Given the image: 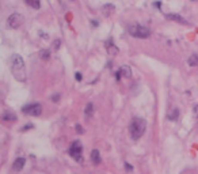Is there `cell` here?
<instances>
[{"instance_id":"cell-1","label":"cell","mask_w":198,"mask_h":174,"mask_svg":"<svg viewBox=\"0 0 198 174\" xmlns=\"http://www.w3.org/2000/svg\"><path fill=\"white\" fill-rule=\"evenodd\" d=\"M11 72L18 82H24V80H26V67H24V61H23V59L16 53L11 56Z\"/></svg>"},{"instance_id":"cell-2","label":"cell","mask_w":198,"mask_h":174,"mask_svg":"<svg viewBox=\"0 0 198 174\" xmlns=\"http://www.w3.org/2000/svg\"><path fill=\"white\" fill-rule=\"evenodd\" d=\"M145 129H147V121L140 117H134L129 125V132L133 140H139L145 133Z\"/></svg>"},{"instance_id":"cell-3","label":"cell","mask_w":198,"mask_h":174,"mask_svg":"<svg viewBox=\"0 0 198 174\" xmlns=\"http://www.w3.org/2000/svg\"><path fill=\"white\" fill-rule=\"evenodd\" d=\"M128 33L132 37H136V38H148L151 36V30L148 29L147 26H141V25H132V26H129Z\"/></svg>"},{"instance_id":"cell-4","label":"cell","mask_w":198,"mask_h":174,"mask_svg":"<svg viewBox=\"0 0 198 174\" xmlns=\"http://www.w3.org/2000/svg\"><path fill=\"white\" fill-rule=\"evenodd\" d=\"M82 151H83V147H82L80 142L79 140H75V142L71 144V147H69V155H71L76 162L83 163L84 159H83V156H82Z\"/></svg>"},{"instance_id":"cell-5","label":"cell","mask_w":198,"mask_h":174,"mask_svg":"<svg viewBox=\"0 0 198 174\" xmlns=\"http://www.w3.org/2000/svg\"><path fill=\"white\" fill-rule=\"evenodd\" d=\"M22 112H23L24 114L37 117V116H41L42 106H41V103H37V102L36 103H30V105H27V106H24L23 109H22Z\"/></svg>"},{"instance_id":"cell-6","label":"cell","mask_w":198,"mask_h":174,"mask_svg":"<svg viewBox=\"0 0 198 174\" xmlns=\"http://www.w3.org/2000/svg\"><path fill=\"white\" fill-rule=\"evenodd\" d=\"M7 23H8V27H11V29H18L23 23V16L21 14H18V12H14V14H11L8 16Z\"/></svg>"},{"instance_id":"cell-7","label":"cell","mask_w":198,"mask_h":174,"mask_svg":"<svg viewBox=\"0 0 198 174\" xmlns=\"http://www.w3.org/2000/svg\"><path fill=\"white\" fill-rule=\"evenodd\" d=\"M166 18L170 19V21L178 22V23H180V25H189V22H187L183 16H180V15H178V14H167Z\"/></svg>"},{"instance_id":"cell-8","label":"cell","mask_w":198,"mask_h":174,"mask_svg":"<svg viewBox=\"0 0 198 174\" xmlns=\"http://www.w3.org/2000/svg\"><path fill=\"white\" fill-rule=\"evenodd\" d=\"M24 163H26V159L24 158H16L12 163V170L15 171H21L22 169L24 167Z\"/></svg>"},{"instance_id":"cell-9","label":"cell","mask_w":198,"mask_h":174,"mask_svg":"<svg viewBox=\"0 0 198 174\" xmlns=\"http://www.w3.org/2000/svg\"><path fill=\"white\" fill-rule=\"evenodd\" d=\"M106 49H107V52H109V55H117V53H118V48L113 44L111 38L106 41Z\"/></svg>"},{"instance_id":"cell-10","label":"cell","mask_w":198,"mask_h":174,"mask_svg":"<svg viewBox=\"0 0 198 174\" xmlns=\"http://www.w3.org/2000/svg\"><path fill=\"white\" fill-rule=\"evenodd\" d=\"M167 117H168V120H171V121H178L179 120V109H176V108L170 109Z\"/></svg>"},{"instance_id":"cell-11","label":"cell","mask_w":198,"mask_h":174,"mask_svg":"<svg viewBox=\"0 0 198 174\" xmlns=\"http://www.w3.org/2000/svg\"><path fill=\"white\" fill-rule=\"evenodd\" d=\"M1 118H3L4 121H16V114H15L14 112H10V110H6V112L3 113V116H1Z\"/></svg>"},{"instance_id":"cell-12","label":"cell","mask_w":198,"mask_h":174,"mask_svg":"<svg viewBox=\"0 0 198 174\" xmlns=\"http://www.w3.org/2000/svg\"><path fill=\"white\" fill-rule=\"evenodd\" d=\"M92 114H94V105L90 102V103H87L86 109H84V116H86L87 120H90L92 117Z\"/></svg>"},{"instance_id":"cell-13","label":"cell","mask_w":198,"mask_h":174,"mask_svg":"<svg viewBox=\"0 0 198 174\" xmlns=\"http://www.w3.org/2000/svg\"><path fill=\"white\" fill-rule=\"evenodd\" d=\"M115 7L113 6V4H105L103 8H102V11H103V15L105 16H109V15H111L113 12H114Z\"/></svg>"},{"instance_id":"cell-14","label":"cell","mask_w":198,"mask_h":174,"mask_svg":"<svg viewBox=\"0 0 198 174\" xmlns=\"http://www.w3.org/2000/svg\"><path fill=\"white\" fill-rule=\"evenodd\" d=\"M91 161L95 163V165L101 163V154H99V151H98V150H92L91 151Z\"/></svg>"},{"instance_id":"cell-15","label":"cell","mask_w":198,"mask_h":174,"mask_svg":"<svg viewBox=\"0 0 198 174\" xmlns=\"http://www.w3.org/2000/svg\"><path fill=\"white\" fill-rule=\"evenodd\" d=\"M26 4L29 7L34 10H39L41 8V0H26Z\"/></svg>"},{"instance_id":"cell-16","label":"cell","mask_w":198,"mask_h":174,"mask_svg":"<svg viewBox=\"0 0 198 174\" xmlns=\"http://www.w3.org/2000/svg\"><path fill=\"white\" fill-rule=\"evenodd\" d=\"M119 69H121L122 76H124V78H130V76H132V69H130V67H128V65H122Z\"/></svg>"},{"instance_id":"cell-17","label":"cell","mask_w":198,"mask_h":174,"mask_svg":"<svg viewBox=\"0 0 198 174\" xmlns=\"http://www.w3.org/2000/svg\"><path fill=\"white\" fill-rule=\"evenodd\" d=\"M187 63H189L190 67H198V55H191V56L189 57V60H187Z\"/></svg>"},{"instance_id":"cell-18","label":"cell","mask_w":198,"mask_h":174,"mask_svg":"<svg viewBox=\"0 0 198 174\" xmlns=\"http://www.w3.org/2000/svg\"><path fill=\"white\" fill-rule=\"evenodd\" d=\"M39 57H41L42 60H47V59H49V57H50V52H49V50H47V49L41 50V52H39Z\"/></svg>"},{"instance_id":"cell-19","label":"cell","mask_w":198,"mask_h":174,"mask_svg":"<svg viewBox=\"0 0 198 174\" xmlns=\"http://www.w3.org/2000/svg\"><path fill=\"white\" fill-rule=\"evenodd\" d=\"M75 129H76V132H77V133H80V135H82V133H84V131H83V127H82V125H80V124H76V127H75Z\"/></svg>"},{"instance_id":"cell-20","label":"cell","mask_w":198,"mask_h":174,"mask_svg":"<svg viewBox=\"0 0 198 174\" xmlns=\"http://www.w3.org/2000/svg\"><path fill=\"white\" fill-rule=\"evenodd\" d=\"M60 42H61V41H60V40H56V41L53 42V48H54V49H56V50L60 48Z\"/></svg>"},{"instance_id":"cell-21","label":"cell","mask_w":198,"mask_h":174,"mask_svg":"<svg viewBox=\"0 0 198 174\" xmlns=\"http://www.w3.org/2000/svg\"><path fill=\"white\" fill-rule=\"evenodd\" d=\"M115 78H117V80H119L122 78V72H121V69H118V71L115 72Z\"/></svg>"},{"instance_id":"cell-22","label":"cell","mask_w":198,"mask_h":174,"mask_svg":"<svg viewBox=\"0 0 198 174\" xmlns=\"http://www.w3.org/2000/svg\"><path fill=\"white\" fill-rule=\"evenodd\" d=\"M193 113H194V116L198 118V105H195V106L193 108Z\"/></svg>"},{"instance_id":"cell-23","label":"cell","mask_w":198,"mask_h":174,"mask_svg":"<svg viewBox=\"0 0 198 174\" xmlns=\"http://www.w3.org/2000/svg\"><path fill=\"white\" fill-rule=\"evenodd\" d=\"M75 78H76V80H79V82H80L82 79H83V78H82V74H80V72H76V74H75Z\"/></svg>"},{"instance_id":"cell-24","label":"cell","mask_w":198,"mask_h":174,"mask_svg":"<svg viewBox=\"0 0 198 174\" xmlns=\"http://www.w3.org/2000/svg\"><path fill=\"white\" fill-rule=\"evenodd\" d=\"M33 127H34V125H33V124H27L26 127H23V128H22V131H27V129H30V128H33Z\"/></svg>"},{"instance_id":"cell-25","label":"cell","mask_w":198,"mask_h":174,"mask_svg":"<svg viewBox=\"0 0 198 174\" xmlns=\"http://www.w3.org/2000/svg\"><path fill=\"white\" fill-rule=\"evenodd\" d=\"M60 99V95L57 94V95H53V97H52V101H53V102H57V101Z\"/></svg>"},{"instance_id":"cell-26","label":"cell","mask_w":198,"mask_h":174,"mask_svg":"<svg viewBox=\"0 0 198 174\" xmlns=\"http://www.w3.org/2000/svg\"><path fill=\"white\" fill-rule=\"evenodd\" d=\"M125 169H126L128 171H130V170H132V169H133V167H132V166H130L129 163H125Z\"/></svg>"},{"instance_id":"cell-27","label":"cell","mask_w":198,"mask_h":174,"mask_svg":"<svg viewBox=\"0 0 198 174\" xmlns=\"http://www.w3.org/2000/svg\"><path fill=\"white\" fill-rule=\"evenodd\" d=\"M155 6H156L157 8H160V7H162V3H160V1H156V3H155Z\"/></svg>"},{"instance_id":"cell-28","label":"cell","mask_w":198,"mask_h":174,"mask_svg":"<svg viewBox=\"0 0 198 174\" xmlns=\"http://www.w3.org/2000/svg\"><path fill=\"white\" fill-rule=\"evenodd\" d=\"M92 22V25H94V26H98V25H99V22H96V21H91Z\"/></svg>"},{"instance_id":"cell-29","label":"cell","mask_w":198,"mask_h":174,"mask_svg":"<svg viewBox=\"0 0 198 174\" xmlns=\"http://www.w3.org/2000/svg\"><path fill=\"white\" fill-rule=\"evenodd\" d=\"M193 1H195V0H193Z\"/></svg>"}]
</instances>
